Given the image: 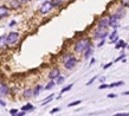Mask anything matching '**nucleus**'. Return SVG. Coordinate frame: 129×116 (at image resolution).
<instances>
[{
    "instance_id": "obj_31",
    "label": "nucleus",
    "mask_w": 129,
    "mask_h": 116,
    "mask_svg": "<svg viewBox=\"0 0 129 116\" xmlns=\"http://www.w3.org/2000/svg\"><path fill=\"white\" fill-rule=\"evenodd\" d=\"M59 110H60L59 108H53V109H52V110L50 111V114H56V112H58Z\"/></svg>"
},
{
    "instance_id": "obj_11",
    "label": "nucleus",
    "mask_w": 129,
    "mask_h": 116,
    "mask_svg": "<svg viewBox=\"0 0 129 116\" xmlns=\"http://www.w3.org/2000/svg\"><path fill=\"white\" fill-rule=\"evenodd\" d=\"M20 0H11V3H10V5H11L12 8H19L20 7Z\"/></svg>"
},
{
    "instance_id": "obj_40",
    "label": "nucleus",
    "mask_w": 129,
    "mask_h": 116,
    "mask_svg": "<svg viewBox=\"0 0 129 116\" xmlns=\"http://www.w3.org/2000/svg\"><path fill=\"white\" fill-rule=\"evenodd\" d=\"M122 95H129V91H124V93H122Z\"/></svg>"
},
{
    "instance_id": "obj_28",
    "label": "nucleus",
    "mask_w": 129,
    "mask_h": 116,
    "mask_svg": "<svg viewBox=\"0 0 129 116\" xmlns=\"http://www.w3.org/2000/svg\"><path fill=\"white\" fill-rule=\"evenodd\" d=\"M96 78H97V76H95V77H92V78H91V79H90L89 82H88V83H86V85L92 84V83H94V81H96Z\"/></svg>"
},
{
    "instance_id": "obj_29",
    "label": "nucleus",
    "mask_w": 129,
    "mask_h": 116,
    "mask_svg": "<svg viewBox=\"0 0 129 116\" xmlns=\"http://www.w3.org/2000/svg\"><path fill=\"white\" fill-rule=\"evenodd\" d=\"M10 114H11V115H17V114H18V110H17V109H11V110H10Z\"/></svg>"
},
{
    "instance_id": "obj_20",
    "label": "nucleus",
    "mask_w": 129,
    "mask_h": 116,
    "mask_svg": "<svg viewBox=\"0 0 129 116\" xmlns=\"http://www.w3.org/2000/svg\"><path fill=\"white\" fill-rule=\"evenodd\" d=\"M72 86H74V84H69V85H67V86H64V88L60 90V94H64V93H67V91H69Z\"/></svg>"
},
{
    "instance_id": "obj_39",
    "label": "nucleus",
    "mask_w": 129,
    "mask_h": 116,
    "mask_svg": "<svg viewBox=\"0 0 129 116\" xmlns=\"http://www.w3.org/2000/svg\"><path fill=\"white\" fill-rule=\"evenodd\" d=\"M100 81H101V82H104V81H106V77H101V79H100Z\"/></svg>"
},
{
    "instance_id": "obj_41",
    "label": "nucleus",
    "mask_w": 129,
    "mask_h": 116,
    "mask_svg": "<svg viewBox=\"0 0 129 116\" xmlns=\"http://www.w3.org/2000/svg\"><path fill=\"white\" fill-rule=\"evenodd\" d=\"M94 63H95V59H94V58H92V59L90 61V64H94Z\"/></svg>"
},
{
    "instance_id": "obj_1",
    "label": "nucleus",
    "mask_w": 129,
    "mask_h": 116,
    "mask_svg": "<svg viewBox=\"0 0 129 116\" xmlns=\"http://www.w3.org/2000/svg\"><path fill=\"white\" fill-rule=\"evenodd\" d=\"M88 47H90V40L88 38H83V39H79L78 42L75 44L74 49L77 53H81V52H84Z\"/></svg>"
},
{
    "instance_id": "obj_26",
    "label": "nucleus",
    "mask_w": 129,
    "mask_h": 116,
    "mask_svg": "<svg viewBox=\"0 0 129 116\" xmlns=\"http://www.w3.org/2000/svg\"><path fill=\"white\" fill-rule=\"evenodd\" d=\"M63 82H64V77H63V76H59V77L57 78V84H62Z\"/></svg>"
},
{
    "instance_id": "obj_19",
    "label": "nucleus",
    "mask_w": 129,
    "mask_h": 116,
    "mask_svg": "<svg viewBox=\"0 0 129 116\" xmlns=\"http://www.w3.org/2000/svg\"><path fill=\"white\" fill-rule=\"evenodd\" d=\"M5 44H7V39H6V37H0V49L4 47Z\"/></svg>"
},
{
    "instance_id": "obj_38",
    "label": "nucleus",
    "mask_w": 129,
    "mask_h": 116,
    "mask_svg": "<svg viewBox=\"0 0 129 116\" xmlns=\"http://www.w3.org/2000/svg\"><path fill=\"white\" fill-rule=\"evenodd\" d=\"M21 3H28V1H31V0H20Z\"/></svg>"
},
{
    "instance_id": "obj_7",
    "label": "nucleus",
    "mask_w": 129,
    "mask_h": 116,
    "mask_svg": "<svg viewBox=\"0 0 129 116\" xmlns=\"http://www.w3.org/2000/svg\"><path fill=\"white\" fill-rule=\"evenodd\" d=\"M60 76V71H59L58 68H55L53 70H51L50 74H49V78L50 79H56V78H58Z\"/></svg>"
},
{
    "instance_id": "obj_15",
    "label": "nucleus",
    "mask_w": 129,
    "mask_h": 116,
    "mask_svg": "<svg viewBox=\"0 0 129 116\" xmlns=\"http://www.w3.org/2000/svg\"><path fill=\"white\" fill-rule=\"evenodd\" d=\"M125 46H127V45H125V43L123 42V40H118L117 44L115 45V49H121V47H123V49H124Z\"/></svg>"
},
{
    "instance_id": "obj_12",
    "label": "nucleus",
    "mask_w": 129,
    "mask_h": 116,
    "mask_svg": "<svg viewBox=\"0 0 129 116\" xmlns=\"http://www.w3.org/2000/svg\"><path fill=\"white\" fill-rule=\"evenodd\" d=\"M35 109V107L32 104H30V103H27V104H25L21 107V110H24V111H28V110H33Z\"/></svg>"
},
{
    "instance_id": "obj_13",
    "label": "nucleus",
    "mask_w": 129,
    "mask_h": 116,
    "mask_svg": "<svg viewBox=\"0 0 129 116\" xmlns=\"http://www.w3.org/2000/svg\"><path fill=\"white\" fill-rule=\"evenodd\" d=\"M31 96H35V95H33V90L32 89L25 90V93H24V97H25V98H28V97H31Z\"/></svg>"
},
{
    "instance_id": "obj_5",
    "label": "nucleus",
    "mask_w": 129,
    "mask_h": 116,
    "mask_svg": "<svg viewBox=\"0 0 129 116\" xmlns=\"http://www.w3.org/2000/svg\"><path fill=\"white\" fill-rule=\"evenodd\" d=\"M121 17H120V14H113V16L109 18V26L114 27V28H116V27L118 26V19H120Z\"/></svg>"
},
{
    "instance_id": "obj_27",
    "label": "nucleus",
    "mask_w": 129,
    "mask_h": 116,
    "mask_svg": "<svg viewBox=\"0 0 129 116\" xmlns=\"http://www.w3.org/2000/svg\"><path fill=\"white\" fill-rule=\"evenodd\" d=\"M115 116H129V112H118L115 114Z\"/></svg>"
},
{
    "instance_id": "obj_18",
    "label": "nucleus",
    "mask_w": 129,
    "mask_h": 116,
    "mask_svg": "<svg viewBox=\"0 0 129 116\" xmlns=\"http://www.w3.org/2000/svg\"><path fill=\"white\" fill-rule=\"evenodd\" d=\"M53 100V95H50V96L47 97V98H45V100L43 101V103H42V105H46L47 103H50L51 101Z\"/></svg>"
},
{
    "instance_id": "obj_35",
    "label": "nucleus",
    "mask_w": 129,
    "mask_h": 116,
    "mask_svg": "<svg viewBox=\"0 0 129 116\" xmlns=\"http://www.w3.org/2000/svg\"><path fill=\"white\" fill-rule=\"evenodd\" d=\"M108 97L109 98H114V97H116V95L115 94H110V95H108Z\"/></svg>"
},
{
    "instance_id": "obj_3",
    "label": "nucleus",
    "mask_w": 129,
    "mask_h": 116,
    "mask_svg": "<svg viewBox=\"0 0 129 116\" xmlns=\"http://www.w3.org/2000/svg\"><path fill=\"white\" fill-rule=\"evenodd\" d=\"M52 8H53L52 3H51V1H45V3L42 5V7H40L39 11H40V13H42V14H46V13H49Z\"/></svg>"
},
{
    "instance_id": "obj_16",
    "label": "nucleus",
    "mask_w": 129,
    "mask_h": 116,
    "mask_svg": "<svg viewBox=\"0 0 129 116\" xmlns=\"http://www.w3.org/2000/svg\"><path fill=\"white\" fill-rule=\"evenodd\" d=\"M42 90H43V86H42V85H37V86H36V89L33 90V95H35V96H37V95H39V93L40 91H42Z\"/></svg>"
},
{
    "instance_id": "obj_4",
    "label": "nucleus",
    "mask_w": 129,
    "mask_h": 116,
    "mask_svg": "<svg viewBox=\"0 0 129 116\" xmlns=\"http://www.w3.org/2000/svg\"><path fill=\"white\" fill-rule=\"evenodd\" d=\"M108 36V32H107V28H97V31L95 32V38L96 39H104Z\"/></svg>"
},
{
    "instance_id": "obj_25",
    "label": "nucleus",
    "mask_w": 129,
    "mask_h": 116,
    "mask_svg": "<svg viewBox=\"0 0 129 116\" xmlns=\"http://www.w3.org/2000/svg\"><path fill=\"white\" fill-rule=\"evenodd\" d=\"M109 37H110V39H111V40H113V39H115V38H116V37H117V31L115 30V31H114L113 33H111V35L109 36Z\"/></svg>"
},
{
    "instance_id": "obj_37",
    "label": "nucleus",
    "mask_w": 129,
    "mask_h": 116,
    "mask_svg": "<svg viewBox=\"0 0 129 116\" xmlns=\"http://www.w3.org/2000/svg\"><path fill=\"white\" fill-rule=\"evenodd\" d=\"M103 44H104V40H102V42L100 43V44H98V47H101L102 45H103Z\"/></svg>"
},
{
    "instance_id": "obj_36",
    "label": "nucleus",
    "mask_w": 129,
    "mask_h": 116,
    "mask_svg": "<svg viewBox=\"0 0 129 116\" xmlns=\"http://www.w3.org/2000/svg\"><path fill=\"white\" fill-rule=\"evenodd\" d=\"M0 104L3 105V107H5V105H6V103H5L4 101H1V100H0Z\"/></svg>"
},
{
    "instance_id": "obj_9",
    "label": "nucleus",
    "mask_w": 129,
    "mask_h": 116,
    "mask_svg": "<svg viewBox=\"0 0 129 116\" xmlns=\"http://www.w3.org/2000/svg\"><path fill=\"white\" fill-rule=\"evenodd\" d=\"M10 93V88L5 83H0V95H7Z\"/></svg>"
},
{
    "instance_id": "obj_33",
    "label": "nucleus",
    "mask_w": 129,
    "mask_h": 116,
    "mask_svg": "<svg viewBox=\"0 0 129 116\" xmlns=\"http://www.w3.org/2000/svg\"><path fill=\"white\" fill-rule=\"evenodd\" d=\"M123 57H124V53H121V56H120L118 58H116V61H115V62H118V61H121Z\"/></svg>"
},
{
    "instance_id": "obj_10",
    "label": "nucleus",
    "mask_w": 129,
    "mask_h": 116,
    "mask_svg": "<svg viewBox=\"0 0 129 116\" xmlns=\"http://www.w3.org/2000/svg\"><path fill=\"white\" fill-rule=\"evenodd\" d=\"M8 16V8L6 6H0V18H5Z\"/></svg>"
},
{
    "instance_id": "obj_2",
    "label": "nucleus",
    "mask_w": 129,
    "mask_h": 116,
    "mask_svg": "<svg viewBox=\"0 0 129 116\" xmlns=\"http://www.w3.org/2000/svg\"><path fill=\"white\" fill-rule=\"evenodd\" d=\"M6 39H7V45H13V44H16V43L18 42L19 33H18V32H11V33L6 37Z\"/></svg>"
},
{
    "instance_id": "obj_30",
    "label": "nucleus",
    "mask_w": 129,
    "mask_h": 116,
    "mask_svg": "<svg viewBox=\"0 0 129 116\" xmlns=\"http://www.w3.org/2000/svg\"><path fill=\"white\" fill-rule=\"evenodd\" d=\"M121 3H122V5H123L124 7L125 6H129V0H122Z\"/></svg>"
},
{
    "instance_id": "obj_8",
    "label": "nucleus",
    "mask_w": 129,
    "mask_h": 116,
    "mask_svg": "<svg viewBox=\"0 0 129 116\" xmlns=\"http://www.w3.org/2000/svg\"><path fill=\"white\" fill-rule=\"evenodd\" d=\"M98 28H107L109 26V19L108 18H102L100 21H98Z\"/></svg>"
},
{
    "instance_id": "obj_14",
    "label": "nucleus",
    "mask_w": 129,
    "mask_h": 116,
    "mask_svg": "<svg viewBox=\"0 0 129 116\" xmlns=\"http://www.w3.org/2000/svg\"><path fill=\"white\" fill-rule=\"evenodd\" d=\"M51 3L53 5V7H58L64 3V0H51Z\"/></svg>"
},
{
    "instance_id": "obj_32",
    "label": "nucleus",
    "mask_w": 129,
    "mask_h": 116,
    "mask_svg": "<svg viewBox=\"0 0 129 116\" xmlns=\"http://www.w3.org/2000/svg\"><path fill=\"white\" fill-rule=\"evenodd\" d=\"M106 88H109L108 84H101L100 85V89H106Z\"/></svg>"
},
{
    "instance_id": "obj_21",
    "label": "nucleus",
    "mask_w": 129,
    "mask_h": 116,
    "mask_svg": "<svg viewBox=\"0 0 129 116\" xmlns=\"http://www.w3.org/2000/svg\"><path fill=\"white\" fill-rule=\"evenodd\" d=\"M123 84H124V82H122V81L115 82V83H113V84L109 85V88H115V86H120V85H123Z\"/></svg>"
},
{
    "instance_id": "obj_6",
    "label": "nucleus",
    "mask_w": 129,
    "mask_h": 116,
    "mask_svg": "<svg viewBox=\"0 0 129 116\" xmlns=\"http://www.w3.org/2000/svg\"><path fill=\"white\" fill-rule=\"evenodd\" d=\"M76 64H77V59H76L75 57H72L71 59H69L68 62L64 63V66H65V69L71 70V69H74L75 66H76Z\"/></svg>"
},
{
    "instance_id": "obj_17",
    "label": "nucleus",
    "mask_w": 129,
    "mask_h": 116,
    "mask_svg": "<svg viewBox=\"0 0 129 116\" xmlns=\"http://www.w3.org/2000/svg\"><path fill=\"white\" fill-rule=\"evenodd\" d=\"M91 53H92V47L90 46V47H88V49L85 50V54H84V58H85V59H88V58L91 56Z\"/></svg>"
},
{
    "instance_id": "obj_34",
    "label": "nucleus",
    "mask_w": 129,
    "mask_h": 116,
    "mask_svg": "<svg viewBox=\"0 0 129 116\" xmlns=\"http://www.w3.org/2000/svg\"><path fill=\"white\" fill-rule=\"evenodd\" d=\"M113 65V63H108V64H107V65H104L103 66V69H108V68H110V66Z\"/></svg>"
},
{
    "instance_id": "obj_22",
    "label": "nucleus",
    "mask_w": 129,
    "mask_h": 116,
    "mask_svg": "<svg viewBox=\"0 0 129 116\" xmlns=\"http://www.w3.org/2000/svg\"><path fill=\"white\" fill-rule=\"evenodd\" d=\"M55 85H56V83H55V82H52V79H51L50 83H49V84L45 86V89H46V90H50V89H52V88H53Z\"/></svg>"
},
{
    "instance_id": "obj_23",
    "label": "nucleus",
    "mask_w": 129,
    "mask_h": 116,
    "mask_svg": "<svg viewBox=\"0 0 129 116\" xmlns=\"http://www.w3.org/2000/svg\"><path fill=\"white\" fill-rule=\"evenodd\" d=\"M72 57H74V56H72L71 53H68L67 56H64V57H63V62H64V63L68 62V61H69V59H71Z\"/></svg>"
},
{
    "instance_id": "obj_24",
    "label": "nucleus",
    "mask_w": 129,
    "mask_h": 116,
    "mask_svg": "<svg viewBox=\"0 0 129 116\" xmlns=\"http://www.w3.org/2000/svg\"><path fill=\"white\" fill-rule=\"evenodd\" d=\"M81 102H82V101H74V102L69 103L68 107H75V105H78V104H81Z\"/></svg>"
}]
</instances>
